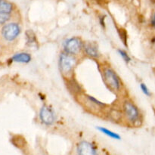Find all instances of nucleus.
I'll use <instances>...</instances> for the list:
<instances>
[{"label": "nucleus", "mask_w": 155, "mask_h": 155, "mask_svg": "<svg viewBox=\"0 0 155 155\" xmlns=\"http://www.w3.org/2000/svg\"><path fill=\"white\" fill-rule=\"evenodd\" d=\"M76 64H77V59L74 55L68 54L64 51L59 56V70L65 78L72 77Z\"/></svg>", "instance_id": "f257e3e1"}, {"label": "nucleus", "mask_w": 155, "mask_h": 155, "mask_svg": "<svg viewBox=\"0 0 155 155\" xmlns=\"http://www.w3.org/2000/svg\"><path fill=\"white\" fill-rule=\"evenodd\" d=\"M103 79L107 87L114 92H118L121 88V81L117 74L110 68H104L103 69Z\"/></svg>", "instance_id": "f03ea898"}, {"label": "nucleus", "mask_w": 155, "mask_h": 155, "mask_svg": "<svg viewBox=\"0 0 155 155\" xmlns=\"http://www.w3.org/2000/svg\"><path fill=\"white\" fill-rule=\"evenodd\" d=\"M124 112L126 118L131 124H136L140 120V112L138 107L131 101H126L124 103Z\"/></svg>", "instance_id": "7ed1b4c3"}, {"label": "nucleus", "mask_w": 155, "mask_h": 155, "mask_svg": "<svg viewBox=\"0 0 155 155\" xmlns=\"http://www.w3.org/2000/svg\"><path fill=\"white\" fill-rule=\"evenodd\" d=\"M83 48V42L80 38L72 37L67 39L64 45L65 52L72 55H77Z\"/></svg>", "instance_id": "20e7f679"}, {"label": "nucleus", "mask_w": 155, "mask_h": 155, "mask_svg": "<svg viewBox=\"0 0 155 155\" xmlns=\"http://www.w3.org/2000/svg\"><path fill=\"white\" fill-rule=\"evenodd\" d=\"M21 33V27L16 23H10L3 27L2 35L7 41H13L19 36Z\"/></svg>", "instance_id": "39448f33"}, {"label": "nucleus", "mask_w": 155, "mask_h": 155, "mask_svg": "<svg viewBox=\"0 0 155 155\" xmlns=\"http://www.w3.org/2000/svg\"><path fill=\"white\" fill-rule=\"evenodd\" d=\"M39 118L41 122L46 126H51L55 122V114L50 107L43 105L39 111Z\"/></svg>", "instance_id": "423d86ee"}, {"label": "nucleus", "mask_w": 155, "mask_h": 155, "mask_svg": "<svg viewBox=\"0 0 155 155\" xmlns=\"http://www.w3.org/2000/svg\"><path fill=\"white\" fill-rule=\"evenodd\" d=\"M78 155H98L96 148L87 141H82L77 145Z\"/></svg>", "instance_id": "0eeeda50"}, {"label": "nucleus", "mask_w": 155, "mask_h": 155, "mask_svg": "<svg viewBox=\"0 0 155 155\" xmlns=\"http://www.w3.org/2000/svg\"><path fill=\"white\" fill-rule=\"evenodd\" d=\"M83 49L86 55L92 58H98L99 57V51L98 47L94 42H86L83 43Z\"/></svg>", "instance_id": "6e6552de"}, {"label": "nucleus", "mask_w": 155, "mask_h": 155, "mask_svg": "<svg viewBox=\"0 0 155 155\" xmlns=\"http://www.w3.org/2000/svg\"><path fill=\"white\" fill-rule=\"evenodd\" d=\"M31 58V55H30V54H28V53L21 52L15 54V55L12 58V61L15 62H18V63L27 64L29 63V62H30Z\"/></svg>", "instance_id": "1a4fd4ad"}, {"label": "nucleus", "mask_w": 155, "mask_h": 155, "mask_svg": "<svg viewBox=\"0 0 155 155\" xmlns=\"http://www.w3.org/2000/svg\"><path fill=\"white\" fill-rule=\"evenodd\" d=\"M13 10V5L7 0H0V12L11 14Z\"/></svg>", "instance_id": "9d476101"}, {"label": "nucleus", "mask_w": 155, "mask_h": 155, "mask_svg": "<svg viewBox=\"0 0 155 155\" xmlns=\"http://www.w3.org/2000/svg\"><path fill=\"white\" fill-rule=\"evenodd\" d=\"M98 130H99L100 132H101L102 133L105 134L106 136H109V137L112 138V139H120V136L118 134H117V133H115L114 132H112L111 130H107V129L104 128V127H98Z\"/></svg>", "instance_id": "9b49d317"}, {"label": "nucleus", "mask_w": 155, "mask_h": 155, "mask_svg": "<svg viewBox=\"0 0 155 155\" xmlns=\"http://www.w3.org/2000/svg\"><path fill=\"white\" fill-rule=\"evenodd\" d=\"M109 116H110V119L113 120L114 121H120L122 119L123 115L121 111L113 109L109 112Z\"/></svg>", "instance_id": "f8f14e48"}, {"label": "nucleus", "mask_w": 155, "mask_h": 155, "mask_svg": "<svg viewBox=\"0 0 155 155\" xmlns=\"http://www.w3.org/2000/svg\"><path fill=\"white\" fill-rule=\"evenodd\" d=\"M10 14L5 13V12H0V24H5L10 19Z\"/></svg>", "instance_id": "ddd939ff"}, {"label": "nucleus", "mask_w": 155, "mask_h": 155, "mask_svg": "<svg viewBox=\"0 0 155 155\" xmlns=\"http://www.w3.org/2000/svg\"><path fill=\"white\" fill-rule=\"evenodd\" d=\"M118 52H119V54H120L121 57L123 58V59H124L127 63H129V62L131 61V58H130V57L129 56V54H127V51H125L124 50L122 49H119L118 50Z\"/></svg>", "instance_id": "4468645a"}, {"label": "nucleus", "mask_w": 155, "mask_h": 155, "mask_svg": "<svg viewBox=\"0 0 155 155\" xmlns=\"http://www.w3.org/2000/svg\"><path fill=\"white\" fill-rule=\"evenodd\" d=\"M140 87H141V89H142V92H143L145 95H146L147 96H150V95H151L149 89H148V88L147 87L146 85L144 84V83H142V84L140 85Z\"/></svg>", "instance_id": "2eb2a0df"}, {"label": "nucleus", "mask_w": 155, "mask_h": 155, "mask_svg": "<svg viewBox=\"0 0 155 155\" xmlns=\"http://www.w3.org/2000/svg\"><path fill=\"white\" fill-rule=\"evenodd\" d=\"M27 42H30V43L35 42L36 39H35L34 34H27Z\"/></svg>", "instance_id": "dca6fc26"}, {"label": "nucleus", "mask_w": 155, "mask_h": 155, "mask_svg": "<svg viewBox=\"0 0 155 155\" xmlns=\"http://www.w3.org/2000/svg\"><path fill=\"white\" fill-rule=\"evenodd\" d=\"M151 24H152L153 27L155 29V13L153 15L152 18H151Z\"/></svg>", "instance_id": "f3484780"}]
</instances>
